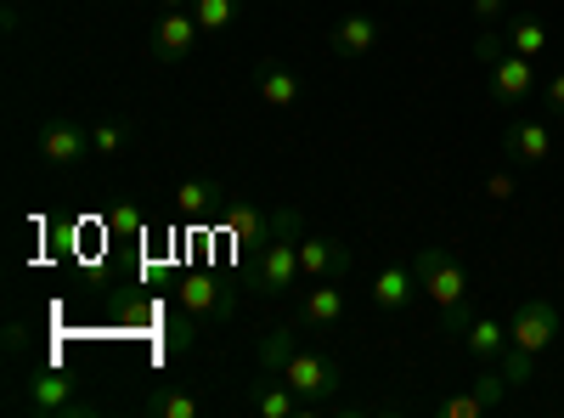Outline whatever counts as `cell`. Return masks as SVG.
Masks as SVG:
<instances>
[{"label":"cell","instance_id":"obj_3","mask_svg":"<svg viewBox=\"0 0 564 418\" xmlns=\"http://www.w3.org/2000/svg\"><path fill=\"white\" fill-rule=\"evenodd\" d=\"M276 379H289V385L300 390V401H305V407H322V401H334V396H339L345 367H339L334 356H322V351H294V362L282 367Z\"/></svg>","mask_w":564,"mask_h":418},{"label":"cell","instance_id":"obj_25","mask_svg":"<svg viewBox=\"0 0 564 418\" xmlns=\"http://www.w3.org/2000/svg\"><path fill=\"white\" fill-rule=\"evenodd\" d=\"M480 412H491V407H486V396H475V385L441 401V418H480Z\"/></svg>","mask_w":564,"mask_h":418},{"label":"cell","instance_id":"obj_21","mask_svg":"<svg viewBox=\"0 0 564 418\" xmlns=\"http://www.w3.org/2000/svg\"><path fill=\"white\" fill-rule=\"evenodd\" d=\"M294 351H300L294 329H271V334L260 340V374H282V367L294 362Z\"/></svg>","mask_w":564,"mask_h":418},{"label":"cell","instance_id":"obj_10","mask_svg":"<svg viewBox=\"0 0 564 418\" xmlns=\"http://www.w3.org/2000/svg\"><path fill=\"white\" fill-rule=\"evenodd\" d=\"M220 226H226V238H231V244H243V249H265V244L276 238L271 215H265V210H254V204H243V199H226Z\"/></svg>","mask_w":564,"mask_h":418},{"label":"cell","instance_id":"obj_29","mask_svg":"<svg viewBox=\"0 0 564 418\" xmlns=\"http://www.w3.org/2000/svg\"><path fill=\"white\" fill-rule=\"evenodd\" d=\"M23 345H29V329L23 322H7V356H23Z\"/></svg>","mask_w":564,"mask_h":418},{"label":"cell","instance_id":"obj_26","mask_svg":"<svg viewBox=\"0 0 564 418\" xmlns=\"http://www.w3.org/2000/svg\"><path fill=\"white\" fill-rule=\"evenodd\" d=\"M193 329H198V317L181 306V311L170 317V351H186V345H193Z\"/></svg>","mask_w":564,"mask_h":418},{"label":"cell","instance_id":"obj_19","mask_svg":"<svg viewBox=\"0 0 564 418\" xmlns=\"http://www.w3.org/2000/svg\"><path fill=\"white\" fill-rule=\"evenodd\" d=\"M463 351L475 356V362H497V356L508 351V322H497V317H468Z\"/></svg>","mask_w":564,"mask_h":418},{"label":"cell","instance_id":"obj_7","mask_svg":"<svg viewBox=\"0 0 564 418\" xmlns=\"http://www.w3.org/2000/svg\"><path fill=\"white\" fill-rule=\"evenodd\" d=\"M198 18H193V7H181V12H164L159 23H153V63H186L198 52Z\"/></svg>","mask_w":564,"mask_h":418},{"label":"cell","instance_id":"obj_16","mask_svg":"<svg viewBox=\"0 0 564 418\" xmlns=\"http://www.w3.org/2000/svg\"><path fill=\"white\" fill-rule=\"evenodd\" d=\"M215 210H226V193H220V181H215V175H186L181 187H175V215H186V221H209Z\"/></svg>","mask_w":564,"mask_h":418},{"label":"cell","instance_id":"obj_24","mask_svg":"<svg viewBox=\"0 0 564 418\" xmlns=\"http://www.w3.org/2000/svg\"><path fill=\"white\" fill-rule=\"evenodd\" d=\"M148 412H153V418H198V401L186 396V390H170V385H164V390L148 396Z\"/></svg>","mask_w":564,"mask_h":418},{"label":"cell","instance_id":"obj_18","mask_svg":"<svg viewBox=\"0 0 564 418\" xmlns=\"http://www.w3.org/2000/svg\"><path fill=\"white\" fill-rule=\"evenodd\" d=\"M249 401H254V412H260V418H300V412H305L300 390H294L289 379H276V374H271V379H260V385L249 390Z\"/></svg>","mask_w":564,"mask_h":418},{"label":"cell","instance_id":"obj_22","mask_svg":"<svg viewBox=\"0 0 564 418\" xmlns=\"http://www.w3.org/2000/svg\"><path fill=\"white\" fill-rule=\"evenodd\" d=\"M130 125L124 119H102V125H90V153H102V159H113V153H124L130 148Z\"/></svg>","mask_w":564,"mask_h":418},{"label":"cell","instance_id":"obj_15","mask_svg":"<svg viewBox=\"0 0 564 418\" xmlns=\"http://www.w3.org/2000/svg\"><path fill=\"white\" fill-rule=\"evenodd\" d=\"M254 90H260L265 108H300V97H305V85H300V74L289 63H260L254 68Z\"/></svg>","mask_w":564,"mask_h":418},{"label":"cell","instance_id":"obj_14","mask_svg":"<svg viewBox=\"0 0 564 418\" xmlns=\"http://www.w3.org/2000/svg\"><path fill=\"white\" fill-rule=\"evenodd\" d=\"M300 271L339 283V277L350 271V244H339V238H300Z\"/></svg>","mask_w":564,"mask_h":418},{"label":"cell","instance_id":"obj_28","mask_svg":"<svg viewBox=\"0 0 564 418\" xmlns=\"http://www.w3.org/2000/svg\"><path fill=\"white\" fill-rule=\"evenodd\" d=\"M475 18L480 23H508V0H475Z\"/></svg>","mask_w":564,"mask_h":418},{"label":"cell","instance_id":"obj_31","mask_svg":"<svg viewBox=\"0 0 564 418\" xmlns=\"http://www.w3.org/2000/svg\"><path fill=\"white\" fill-rule=\"evenodd\" d=\"M547 108H553V114H564V68L547 79Z\"/></svg>","mask_w":564,"mask_h":418},{"label":"cell","instance_id":"obj_9","mask_svg":"<svg viewBox=\"0 0 564 418\" xmlns=\"http://www.w3.org/2000/svg\"><path fill=\"white\" fill-rule=\"evenodd\" d=\"M40 159L45 164H79V159H90V130H79L74 119H45L40 125Z\"/></svg>","mask_w":564,"mask_h":418},{"label":"cell","instance_id":"obj_4","mask_svg":"<svg viewBox=\"0 0 564 418\" xmlns=\"http://www.w3.org/2000/svg\"><path fill=\"white\" fill-rule=\"evenodd\" d=\"M558 340V306L553 300H520L508 317V351L520 356H542Z\"/></svg>","mask_w":564,"mask_h":418},{"label":"cell","instance_id":"obj_30","mask_svg":"<svg viewBox=\"0 0 564 418\" xmlns=\"http://www.w3.org/2000/svg\"><path fill=\"white\" fill-rule=\"evenodd\" d=\"M486 199H513V175H486Z\"/></svg>","mask_w":564,"mask_h":418},{"label":"cell","instance_id":"obj_2","mask_svg":"<svg viewBox=\"0 0 564 418\" xmlns=\"http://www.w3.org/2000/svg\"><path fill=\"white\" fill-rule=\"evenodd\" d=\"M23 407H34L45 418H90L97 412V401H85L63 367H34L29 385H23Z\"/></svg>","mask_w":564,"mask_h":418},{"label":"cell","instance_id":"obj_8","mask_svg":"<svg viewBox=\"0 0 564 418\" xmlns=\"http://www.w3.org/2000/svg\"><path fill=\"white\" fill-rule=\"evenodd\" d=\"M327 52H334L339 63H361L379 52V18L372 12H350L334 23V34H327Z\"/></svg>","mask_w":564,"mask_h":418},{"label":"cell","instance_id":"obj_13","mask_svg":"<svg viewBox=\"0 0 564 418\" xmlns=\"http://www.w3.org/2000/svg\"><path fill=\"white\" fill-rule=\"evenodd\" d=\"M417 294H423V289H417V271H412V266H401V260H395V266H384L379 277H372V306H379L384 317H401Z\"/></svg>","mask_w":564,"mask_h":418},{"label":"cell","instance_id":"obj_11","mask_svg":"<svg viewBox=\"0 0 564 418\" xmlns=\"http://www.w3.org/2000/svg\"><path fill=\"white\" fill-rule=\"evenodd\" d=\"M531 85H536V63L520 57V52L508 45V52L491 63V97L513 108V103H525V97H531Z\"/></svg>","mask_w":564,"mask_h":418},{"label":"cell","instance_id":"obj_12","mask_svg":"<svg viewBox=\"0 0 564 418\" xmlns=\"http://www.w3.org/2000/svg\"><path fill=\"white\" fill-rule=\"evenodd\" d=\"M502 153L513 164H542V159H553V130L542 119H513L502 130Z\"/></svg>","mask_w":564,"mask_h":418},{"label":"cell","instance_id":"obj_23","mask_svg":"<svg viewBox=\"0 0 564 418\" xmlns=\"http://www.w3.org/2000/svg\"><path fill=\"white\" fill-rule=\"evenodd\" d=\"M193 18H198L204 34H220V29L238 23V0H193Z\"/></svg>","mask_w":564,"mask_h":418},{"label":"cell","instance_id":"obj_1","mask_svg":"<svg viewBox=\"0 0 564 418\" xmlns=\"http://www.w3.org/2000/svg\"><path fill=\"white\" fill-rule=\"evenodd\" d=\"M412 271H417L423 300L441 311V322H446L452 334H463L468 329V271H463L457 249L452 244H423L412 255Z\"/></svg>","mask_w":564,"mask_h":418},{"label":"cell","instance_id":"obj_32","mask_svg":"<svg viewBox=\"0 0 564 418\" xmlns=\"http://www.w3.org/2000/svg\"><path fill=\"white\" fill-rule=\"evenodd\" d=\"M159 7H164V12H181V7H193V0H159Z\"/></svg>","mask_w":564,"mask_h":418},{"label":"cell","instance_id":"obj_6","mask_svg":"<svg viewBox=\"0 0 564 418\" xmlns=\"http://www.w3.org/2000/svg\"><path fill=\"white\" fill-rule=\"evenodd\" d=\"M300 277H305V271H300V238H271V244L260 249V260H254L260 294H289Z\"/></svg>","mask_w":564,"mask_h":418},{"label":"cell","instance_id":"obj_5","mask_svg":"<svg viewBox=\"0 0 564 418\" xmlns=\"http://www.w3.org/2000/svg\"><path fill=\"white\" fill-rule=\"evenodd\" d=\"M175 300H181L186 311H193L198 322H226V317H231V306H238L220 271H186L181 283H175Z\"/></svg>","mask_w":564,"mask_h":418},{"label":"cell","instance_id":"obj_17","mask_svg":"<svg viewBox=\"0 0 564 418\" xmlns=\"http://www.w3.org/2000/svg\"><path fill=\"white\" fill-rule=\"evenodd\" d=\"M300 322H305V329H339V322H345V294H339V283L316 277V289H305V300H300Z\"/></svg>","mask_w":564,"mask_h":418},{"label":"cell","instance_id":"obj_20","mask_svg":"<svg viewBox=\"0 0 564 418\" xmlns=\"http://www.w3.org/2000/svg\"><path fill=\"white\" fill-rule=\"evenodd\" d=\"M502 34H508L513 52L531 57V63H542V57H547V45H553V34H547L536 18H508V23H502Z\"/></svg>","mask_w":564,"mask_h":418},{"label":"cell","instance_id":"obj_27","mask_svg":"<svg viewBox=\"0 0 564 418\" xmlns=\"http://www.w3.org/2000/svg\"><path fill=\"white\" fill-rule=\"evenodd\" d=\"M502 52H508V34H497V29L486 23V29H480V40H475V57H480V63L491 68V63H497Z\"/></svg>","mask_w":564,"mask_h":418}]
</instances>
